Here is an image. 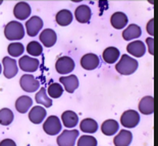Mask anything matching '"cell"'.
Wrapping results in <instances>:
<instances>
[{
    "instance_id": "cell-15",
    "label": "cell",
    "mask_w": 158,
    "mask_h": 146,
    "mask_svg": "<svg viewBox=\"0 0 158 146\" xmlns=\"http://www.w3.org/2000/svg\"><path fill=\"white\" fill-rule=\"evenodd\" d=\"M46 109L41 107V106H35L31 109L29 113V120L31 121L33 124H40L44 121L46 118Z\"/></svg>"
},
{
    "instance_id": "cell-31",
    "label": "cell",
    "mask_w": 158,
    "mask_h": 146,
    "mask_svg": "<svg viewBox=\"0 0 158 146\" xmlns=\"http://www.w3.org/2000/svg\"><path fill=\"white\" fill-rule=\"evenodd\" d=\"M23 51H25L23 45L19 42L11 43V44H9L7 47V52L11 57H19V56H22Z\"/></svg>"
},
{
    "instance_id": "cell-26",
    "label": "cell",
    "mask_w": 158,
    "mask_h": 146,
    "mask_svg": "<svg viewBox=\"0 0 158 146\" xmlns=\"http://www.w3.org/2000/svg\"><path fill=\"white\" fill-rule=\"evenodd\" d=\"M80 130L83 131L84 133L93 134L98 130V123L94 119L86 118L80 123Z\"/></svg>"
},
{
    "instance_id": "cell-9",
    "label": "cell",
    "mask_w": 158,
    "mask_h": 146,
    "mask_svg": "<svg viewBox=\"0 0 158 146\" xmlns=\"http://www.w3.org/2000/svg\"><path fill=\"white\" fill-rule=\"evenodd\" d=\"M3 65V75L5 78L10 79L18 74V64L15 59L10 57H4L2 60Z\"/></svg>"
},
{
    "instance_id": "cell-10",
    "label": "cell",
    "mask_w": 158,
    "mask_h": 146,
    "mask_svg": "<svg viewBox=\"0 0 158 146\" xmlns=\"http://www.w3.org/2000/svg\"><path fill=\"white\" fill-rule=\"evenodd\" d=\"M43 28V21L39 16H32L29 21L26 22L27 34L30 36H35Z\"/></svg>"
},
{
    "instance_id": "cell-36",
    "label": "cell",
    "mask_w": 158,
    "mask_h": 146,
    "mask_svg": "<svg viewBox=\"0 0 158 146\" xmlns=\"http://www.w3.org/2000/svg\"><path fill=\"white\" fill-rule=\"evenodd\" d=\"M0 146H16V143L12 139L6 138L3 139L2 141H0Z\"/></svg>"
},
{
    "instance_id": "cell-23",
    "label": "cell",
    "mask_w": 158,
    "mask_h": 146,
    "mask_svg": "<svg viewBox=\"0 0 158 146\" xmlns=\"http://www.w3.org/2000/svg\"><path fill=\"white\" fill-rule=\"evenodd\" d=\"M141 35H142V29L136 24L130 25L123 32V38L126 41H132L134 39H138L140 38Z\"/></svg>"
},
{
    "instance_id": "cell-25",
    "label": "cell",
    "mask_w": 158,
    "mask_h": 146,
    "mask_svg": "<svg viewBox=\"0 0 158 146\" xmlns=\"http://www.w3.org/2000/svg\"><path fill=\"white\" fill-rule=\"evenodd\" d=\"M33 101L28 95H22L15 101V109L21 114H26L32 107Z\"/></svg>"
},
{
    "instance_id": "cell-6",
    "label": "cell",
    "mask_w": 158,
    "mask_h": 146,
    "mask_svg": "<svg viewBox=\"0 0 158 146\" xmlns=\"http://www.w3.org/2000/svg\"><path fill=\"white\" fill-rule=\"evenodd\" d=\"M19 85L27 92H35L40 87L39 81L32 74H23L19 79Z\"/></svg>"
},
{
    "instance_id": "cell-21",
    "label": "cell",
    "mask_w": 158,
    "mask_h": 146,
    "mask_svg": "<svg viewBox=\"0 0 158 146\" xmlns=\"http://www.w3.org/2000/svg\"><path fill=\"white\" fill-rule=\"evenodd\" d=\"M127 16L123 12H114L110 17V24L116 29H122L127 25Z\"/></svg>"
},
{
    "instance_id": "cell-2",
    "label": "cell",
    "mask_w": 158,
    "mask_h": 146,
    "mask_svg": "<svg viewBox=\"0 0 158 146\" xmlns=\"http://www.w3.org/2000/svg\"><path fill=\"white\" fill-rule=\"evenodd\" d=\"M4 36L8 41H19L25 36V29L21 22L9 21L4 28Z\"/></svg>"
},
{
    "instance_id": "cell-28",
    "label": "cell",
    "mask_w": 158,
    "mask_h": 146,
    "mask_svg": "<svg viewBox=\"0 0 158 146\" xmlns=\"http://www.w3.org/2000/svg\"><path fill=\"white\" fill-rule=\"evenodd\" d=\"M37 104L43 106V108H50L52 106V99L46 94V89L44 87L40 88V90L35 95Z\"/></svg>"
},
{
    "instance_id": "cell-35",
    "label": "cell",
    "mask_w": 158,
    "mask_h": 146,
    "mask_svg": "<svg viewBox=\"0 0 158 146\" xmlns=\"http://www.w3.org/2000/svg\"><path fill=\"white\" fill-rule=\"evenodd\" d=\"M146 29H147V33L149 34L150 36H154V18H151L149 21H148L147 26H146Z\"/></svg>"
},
{
    "instance_id": "cell-5",
    "label": "cell",
    "mask_w": 158,
    "mask_h": 146,
    "mask_svg": "<svg viewBox=\"0 0 158 146\" xmlns=\"http://www.w3.org/2000/svg\"><path fill=\"white\" fill-rule=\"evenodd\" d=\"M139 122H140V115L137 111H134V110H127V111L123 112V114L120 117V124L124 128L127 129L135 128L139 124Z\"/></svg>"
},
{
    "instance_id": "cell-7",
    "label": "cell",
    "mask_w": 158,
    "mask_h": 146,
    "mask_svg": "<svg viewBox=\"0 0 158 146\" xmlns=\"http://www.w3.org/2000/svg\"><path fill=\"white\" fill-rule=\"evenodd\" d=\"M55 69L59 74H69L75 69V62L70 57L63 56L57 59L55 63Z\"/></svg>"
},
{
    "instance_id": "cell-33",
    "label": "cell",
    "mask_w": 158,
    "mask_h": 146,
    "mask_svg": "<svg viewBox=\"0 0 158 146\" xmlns=\"http://www.w3.org/2000/svg\"><path fill=\"white\" fill-rule=\"evenodd\" d=\"M77 146H97V140L91 135H83L79 138Z\"/></svg>"
},
{
    "instance_id": "cell-38",
    "label": "cell",
    "mask_w": 158,
    "mask_h": 146,
    "mask_svg": "<svg viewBox=\"0 0 158 146\" xmlns=\"http://www.w3.org/2000/svg\"><path fill=\"white\" fill-rule=\"evenodd\" d=\"M2 4V1H0V5H1Z\"/></svg>"
},
{
    "instance_id": "cell-18",
    "label": "cell",
    "mask_w": 158,
    "mask_h": 146,
    "mask_svg": "<svg viewBox=\"0 0 158 146\" xmlns=\"http://www.w3.org/2000/svg\"><path fill=\"white\" fill-rule=\"evenodd\" d=\"M62 124L66 128H75L79 124V116L73 111H65L61 115Z\"/></svg>"
},
{
    "instance_id": "cell-32",
    "label": "cell",
    "mask_w": 158,
    "mask_h": 146,
    "mask_svg": "<svg viewBox=\"0 0 158 146\" xmlns=\"http://www.w3.org/2000/svg\"><path fill=\"white\" fill-rule=\"evenodd\" d=\"M27 52H28L31 56L38 57V56L42 54L43 48L37 41H32L29 43L28 46H27Z\"/></svg>"
},
{
    "instance_id": "cell-8",
    "label": "cell",
    "mask_w": 158,
    "mask_h": 146,
    "mask_svg": "<svg viewBox=\"0 0 158 146\" xmlns=\"http://www.w3.org/2000/svg\"><path fill=\"white\" fill-rule=\"evenodd\" d=\"M40 63L38 59L29 57V56H23V57L19 60V66L23 71L33 73L38 70Z\"/></svg>"
},
{
    "instance_id": "cell-19",
    "label": "cell",
    "mask_w": 158,
    "mask_h": 146,
    "mask_svg": "<svg viewBox=\"0 0 158 146\" xmlns=\"http://www.w3.org/2000/svg\"><path fill=\"white\" fill-rule=\"evenodd\" d=\"M91 15H92V12H91L89 6L80 5L79 7L76 8L75 16L76 19L80 24H87V22H89L91 19Z\"/></svg>"
},
{
    "instance_id": "cell-17",
    "label": "cell",
    "mask_w": 158,
    "mask_h": 146,
    "mask_svg": "<svg viewBox=\"0 0 158 146\" xmlns=\"http://www.w3.org/2000/svg\"><path fill=\"white\" fill-rule=\"evenodd\" d=\"M133 140V134L129 130H120L113 138V143L115 146H129Z\"/></svg>"
},
{
    "instance_id": "cell-22",
    "label": "cell",
    "mask_w": 158,
    "mask_h": 146,
    "mask_svg": "<svg viewBox=\"0 0 158 146\" xmlns=\"http://www.w3.org/2000/svg\"><path fill=\"white\" fill-rule=\"evenodd\" d=\"M119 124L118 122L113 120V119H108L104 121L101 125V131L105 136H112L118 131Z\"/></svg>"
},
{
    "instance_id": "cell-27",
    "label": "cell",
    "mask_w": 158,
    "mask_h": 146,
    "mask_svg": "<svg viewBox=\"0 0 158 146\" xmlns=\"http://www.w3.org/2000/svg\"><path fill=\"white\" fill-rule=\"evenodd\" d=\"M55 21L60 26H66L73 21V13L69 9H62L56 13Z\"/></svg>"
},
{
    "instance_id": "cell-1",
    "label": "cell",
    "mask_w": 158,
    "mask_h": 146,
    "mask_svg": "<svg viewBox=\"0 0 158 146\" xmlns=\"http://www.w3.org/2000/svg\"><path fill=\"white\" fill-rule=\"evenodd\" d=\"M138 66H139V63L136 59L124 54L120 57L119 61L115 65V70L122 75H131L136 72Z\"/></svg>"
},
{
    "instance_id": "cell-14",
    "label": "cell",
    "mask_w": 158,
    "mask_h": 146,
    "mask_svg": "<svg viewBox=\"0 0 158 146\" xmlns=\"http://www.w3.org/2000/svg\"><path fill=\"white\" fill-rule=\"evenodd\" d=\"M59 81L63 85V89H65L69 94H73L79 87V79L73 74H70L69 76H61L59 78Z\"/></svg>"
},
{
    "instance_id": "cell-30",
    "label": "cell",
    "mask_w": 158,
    "mask_h": 146,
    "mask_svg": "<svg viewBox=\"0 0 158 146\" xmlns=\"http://www.w3.org/2000/svg\"><path fill=\"white\" fill-rule=\"evenodd\" d=\"M47 94H48V97L50 98H60L63 94V88H62L61 84L53 82V83L50 84L48 86V88H47Z\"/></svg>"
},
{
    "instance_id": "cell-37",
    "label": "cell",
    "mask_w": 158,
    "mask_h": 146,
    "mask_svg": "<svg viewBox=\"0 0 158 146\" xmlns=\"http://www.w3.org/2000/svg\"><path fill=\"white\" fill-rule=\"evenodd\" d=\"M1 70H2V69H1V64H0V73H1Z\"/></svg>"
},
{
    "instance_id": "cell-16",
    "label": "cell",
    "mask_w": 158,
    "mask_h": 146,
    "mask_svg": "<svg viewBox=\"0 0 158 146\" xmlns=\"http://www.w3.org/2000/svg\"><path fill=\"white\" fill-rule=\"evenodd\" d=\"M39 40L46 48H51L56 43V40H57L56 33L51 29H46L40 34Z\"/></svg>"
},
{
    "instance_id": "cell-3",
    "label": "cell",
    "mask_w": 158,
    "mask_h": 146,
    "mask_svg": "<svg viewBox=\"0 0 158 146\" xmlns=\"http://www.w3.org/2000/svg\"><path fill=\"white\" fill-rule=\"evenodd\" d=\"M79 138V130H64L56 139L58 146H75L77 139Z\"/></svg>"
},
{
    "instance_id": "cell-4",
    "label": "cell",
    "mask_w": 158,
    "mask_h": 146,
    "mask_svg": "<svg viewBox=\"0 0 158 146\" xmlns=\"http://www.w3.org/2000/svg\"><path fill=\"white\" fill-rule=\"evenodd\" d=\"M62 125L60 122L59 118L56 116H49L46 119V121L43 123V130L47 134L50 136L57 135L61 131Z\"/></svg>"
},
{
    "instance_id": "cell-11",
    "label": "cell",
    "mask_w": 158,
    "mask_h": 146,
    "mask_svg": "<svg viewBox=\"0 0 158 146\" xmlns=\"http://www.w3.org/2000/svg\"><path fill=\"white\" fill-rule=\"evenodd\" d=\"M99 64V57L96 54H93V53L84 55L81 59V66L86 70H94V69L98 67Z\"/></svg>"
},
{
    "instance_id": "cell-20",
    "label": "cell",
    "mask_w": 158,
    "mask_h": 146,
    "mask_svg": "<svg viewBox=\"0 0 158 146\" xmlns=\"http://www.w3.org/2000/svg\"><path fill=\"white\" fill-rule=\"evenodd\" d=\"M139 111L143 115H152L154 112V98L151 95L144 97L139 102Z\"/></svg>"
},
{
    "instance_id": "cell-24",
    "label": "cell",
    "mask_w": 158,
    "mask_h": 146,
    "mask_svg": "<svg viewBox=\"0 0 158 146\" xmlns=\"http://www.w3.org/2000/svg\"><path fill=\"white\" fill-rule=\"evenodd\" d=\"M102 58L107 64H114L119 58V50L115 47L106 48L102 53Z\"/></svg>"
},
{
    "instance_id": "cell-13",
    "label": "cell",
    "mask_w": 158,
    "mask_h": 146,
    "mask_svg": "<svg viewBox=\"0 0 158 146\" xmlns=\"http://www.w3.org/2000/svg\"><path fill=\"white\" fill-rule=\"evenodd\" d=\"M127 51L129 54L136 58L143 57L146 52V46L142 41H133L127 46Z\"/></svg>"
},
{
    "instance_id": "cell-34",
    "label": "cell",
    "mask_w": 158,
    "mask_h": 146,
    "mask_svg": "<svg viewBox=\"0 0 158 146\" xmlns=\"http://www.w3.org/2000/svg\"><path fill=\"white\" fill-rule=\"evenodd\" d=\"M146 44L148 46V52L153 56L154 55V40L152 36H149V38L146 39Z\"/></svg>"
},
{
    "instance_id": "cell-12",
    "label": "cell",
    "mask_w": 158,
    "mask_h": 146,
    "mask_svg": "<svg viewBox=\"0 0 158 146\" xmlns=\"http://www.w3.org/2000/svg\"><path fill=\"white\" fill-rule=\"evenodd\" d=\"M31 6L27 2H18L13 8V15L19 21H25L31 14Z\"/></svg>"
},
{
    "instance_id": "cell-29",
    "label": "cell",
    "mask_w": 158,
    "mask_h": 146,
    "mask_svg": "<svg viewBox=\"0 0 158 146\" xmlns=\"http://www.w3.org/2000/svg\"><path fill=\"white\" fill-rule=\"evenodd\" d=\"M15 116L11 110L7 108L1 109L0 110V125L2 126H8L13 122Z\"/></svg>"
}]
</instances>
